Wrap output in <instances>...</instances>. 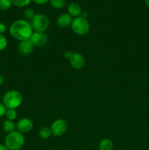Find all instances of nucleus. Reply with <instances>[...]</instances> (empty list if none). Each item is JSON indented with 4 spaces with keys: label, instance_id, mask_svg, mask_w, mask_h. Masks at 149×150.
Listing matches in <instances>:
<instances>
[{
    "label": "nucleus",
    "instance_id": "obj_20",
    "mask_svg": "<svg viewBox=\"0 0 149 150\" xmlns=\"http://www.w3.org/2000/svg\"><path fill=\"white\" fill-rule=\"evenodd\" d=\"M23 16H24L26 20H32L34 16H35V13L32 9L31 8H27L24 10V13H23Z\"/></svg>",
    "mask_w": 149,
    "mask_h": 150
},
{
    "label": "nucleus",
    "instance_id": "obj_21",
    "mask_svg": "<svg viewBox=\"0 0 149 150\" xmlns=\"http://www.w3.org/2000/svg\"><path fill=\"white\" fill-rule=\"evenodd\" d=\"M7 39L6 37L3 35H0V51H3L5 49L7 46Z\"/></svg>",
    "mask_w": 149,
    "mask_h": 150
},
{
    "label": "nucleus",
    "instance_id": "obj_3",
    "mask_svg": "<svg viewBox=\"0 0 149 150\" xmlns=\"http://www.w3.org/2000/svg\"><path fill=\"white\" fill-rule=\"evenodd\" d=\"M25 143V138L23 133L18 130L7 133L4 139V144L9 150H20Z\"/></svg>",
    "mask_w": 149,
    "mask_h": 150
},
{
    "label": "nucleus",
    "instance_id": "obj_6",
    "mask_svg": "<svg viewBox=\"0 0 149 150\" xmlns=\"http://www.w3.org/2000/svg\"><path fill=\"white\" fill-rule=\"evenodd\" d=\"M64 57L69 59L70 65L75 70H80L84 67L86 60L84 57L80 53L67 51L64 53Z\"/></svg>",
    "mask_w": 149,
    "mask_h": 150
},
{
    "label": "nucleus",
    "instance_id": "obj_12",
    "mask_svg": "<svg viewBox=\"0 0 149 150\" xmlns=\"http://www.w3.org/2000/svg\"><path fill=\"white\" fill-rule=\"evenodd\" d=\"M67 13L72 17H79L82 13L81 7L78 3L71 2L67 7Z\"/></svg>",
    "mask_w": 149,
    "mask_h": 150
},
{
    "label": "nucleus",
    "instance_id": "obj_9",
    "mask_svg": "<svg viewBox=\"0 0 149 150\" xmlns=\"http://www.w3.org/2000/svg\"><path fill=\"white\" fill-rule=\"evenodd\" d=\"M34 123L30 119H20L16 123V129L21 133H27L33 129Z\"/></svg>",
    "mask_w": 149,
    "mask_h": 150
},
{
    "label": "nucleus",
    "instance_id": "obj_15",
    "mask_svg": "<svg viewBox=\"0 0 149 150\" xmlns=\"http://www.w3.org/2000/svg\"><path fill=\"white\" fill-rule=\"evenodd\" d=\"M52 135L51 128L48 127H43L39 130V136L42 139H48Z\"/></svg>",
    "mask_w": 149,
    "mask_h": 150
},
{
    "label": "nucleus",
    "instance_id": "obj_22",
    "mask_svg": "<svg viewBox=\"0 0 149 150\" xmlns=\"http://www.w3.org/2000/svg\"><path fill=\"white\" fill-rule=\"evenodd\" d=\"M7 110V108L4 106V104L2 103H0V118L5 115Z\"/></svg>",
    "mask_w": 149,
    "mask_h": 150
},
{
    "label": "nucleus",
    "instance_id": "obj_27",
    "mask_svg": "<svg viewBox=\"0 0 149 150\" xmlns=\"http://www.w3.org/2000/svg\"><path fill=\"white\" fill-rule=\"evenodd\" d=\"M145 4L149 7V0H145Z\"/></svg>",
    "mask_w": 149,
    "mask_h": 150
},
{
    "label": "nucleus",
    "instance_id": "obj_10",
    "mask_svg": "<svg viewBox=\"0 0 149 150\" xmlns=\"http://www.w3.org/2000/svg\"><path fill=\"white\" fill-rule=\"evenodd\" d=\"M18 51L23 55H29L34 51V45L30 40L20 41L18 45Z\"/></svg>",
    "mask_w": 149,
    "mask_h": 150
},
{
    "label": "nucleus",
    "instance_id": "obj_23",
    "mask_svg": "<svg viewBox=\"0 0 149 150\" xmlns=\"http://www.w3.org/2000/svg\"><path fill=\"white\" fill-rule=\"evenodd\" d=\"M7 30L6 25L3 22H0V35H3Z\"/></svg>",
    "mask_w": 149,
    "mask_h": 150
},
{
    "label": "nucleus",
    "instance_id": "obj_24",
    "mask_svg": "<svg viewBox=\"0 0 149 150\" xmlns=\"http://www.w3.org/2000/svg\"><path fill=\"white\" fill-rule=\"evenodd\" d=\"M32 1H33L34 3L38 4V5H43V4L48 3L49 0H32Z\"/></svg>",
    "mask_w": 149,
    "mask_h": 150
},
{
    "label": "nucleus",
    "instance_id": "obj_14",
    "mask_svg": "<svg viewBox=\"0 0 149 150\" xmlns=\"http://www.w3.org/2000/svg\"><path fill=\"white\" fill-rule=\"evenodd\" d=\"M16 128V125L11 120H5L2 124V129L5 133H10L15 131Z\"/></svg>",
    "mask_w": 149,
    "mask_h": 150
},
{
    "label": "nucleus",
    "instance_id": "obj_7",
    "mask_svg": "<svg viewBox=\"0 0 149 150\" xmlns=\"http://www.w3.org/2000/svg\"><path fill=\"white\" fill-rule=\"evenodd\" d=\"M50 128H51L52 135L56 137H60L65 134L67 132V124L65 120L62 119H58L52 123Z\"/></svg>",
    "mask_w": 149,
    "mask_h": 150
},
{
    "label": "nucleus",
    "instance_id": "obj_1",
    "mask_svg": "<svg viewBox=\"0 0 149 150\" xmlns=\"http://www.w3.org/2000/svg\"><path fill=\"white\" fill-rule=\"evenodd\" d=\"M10 33L16 40L23 41L30 39L33 33V29L30 23L27 21L17 20L10 26Z\"/></svg>",
    "mask_w": 149,
    "mask_h": 150
},
{
    "label": "nucleus",
    "instance_id": "obj_8",
    "mask_svg": "<svg viewBox=\"0 0 149 150\" xmlns=\"http://www.w3.org/2000/svg\"><path fill=\"white\" fill-rule=\"evenodd\" d=\"M29 40L33 43L34 46L43 47L48 42V38L44 32H34L32 33Z\"/></svg>",
    "mask_w": 149,
    "mask_h": 150
},
{
    "label": "nucleus",
    "instance_id": "obj_19",
    "mask_svg": "<svg viewBox=\"0 0 149 150\" xmlns=\"http://www.w3.org/2000/svg\"><path fill=\"white\" fill-rule=\"evenodd\" d=\"M32 0H11L12 4L18 7H26L28 4H29Z\"/></svg>",
    "mask_w": 149,
    "mask_h": 150
},
{
    "label": "nucleus",
    "instance_id": "obj_2",
    "mask_svg": "<svg viewBox=\"0 0 149 150\" xmlns=\"http://www.w3.org/2000/svg\"><path fill=\"white\" fill-rule=\"evenodd\" d=\"M23 95L17 90L7 91L2 98V103L7 109H16L23 103Z\"/></svg>",
    "mask_w": 149,
    "mask_h": 150
},
{
    "label": "nucleus",
    "instance_id": "obj_26",
    "mask_svg": "<svg viewBox=\"0 0 149 150\" xmlns=\"http://www.w3.org/2000/svg\"><path fill=\"white\" fill-rule=\"evenodd\" d=\"M4 77H3L2 75L0 74V86H1V85L4 83Z\"/></svg>",
    "mask_w": 149,
    "mask_h": 150
},
{
    "label": "nucleus",
    "instance_id": "obj_4",
    "mask_svg": "<svg viewBox=\"0 0 149 150\" xmlns=\"http://www.w3.org/2000/svg\"><path fill=\"white\" fill-rule=\"evenodd\" d=\"M72 30L79 36H84L89 32L90 30V24L86 18L79 17L74 18L72 20L71 24Z\"/></svg>",
    "mask_w": 149,
    "mask_h": 150
},
{
    "label": "nucleus",
    "instance_id": "obj_11",
    "mask_svg": "<svg viewBox=\"0 0 149 150\" xmlns=\"http://www.w3.org/2000/svg\"><path fill=\"white\" fill-rule=\"evenodd\" d=\"M72 20V17L70 16L68 13H62L57 18L56 23L58 27L64 29V28H67L71 26Z\"/></svg>",
    "mask_w": 149,
    "mask_h": 150
},
{
    "label": "nucleus",
    "instance_id": "obj_25",
    "mask_svg": "<svg viewBox=\"0 0 149 150\" xmlns=\"http://www.w3.org/2000/svg\"><path fill=\"white\" fill-rule=\"evenodd\" d=\"M0 150H9L8 148L5 146V144H0Z\"/></svg>",
    "mask_w": 149,
    "mask_h": 150
},
{
    "label": "nucleus",
    "instance_id": "obj_18",
    "mask_svg": "<svg viewBox=\"0 0 149 150\" xmlns=\"http://www.w3.org/2000/svg\"><path fill=\"white\" fill-rule=\"evenodd\" d=\"M11 0H0V10L3 11L8 10L12 6Z\"/></svg>",
    "mask_w": 149,
    "mask_h": 150
},
{
    "label": "nucleus",
    "instance_id": "obj_16",
    "mask_svg": "<svg viewBox=\"0 0 149 150\" xmlns=\"http://www.w3.org/2000/svg\"><path fill=\"white\" fill-rule=\"evenodd\" d=\"M50 4L53 8L55 9H61L65 6V0H49Z\"/></svg>",
    "mask_w": 149,
    "mask_h": 150
},
{
    "label": "nucleus",
    "instance_id": "obj_17",
    "mask_svg": "<svg viewBox=\"0 0 149 150\" xmlns=\"http://www.w3.org/2000/svg\"><path fill=\"white\" fill-rule=\"evenodd\" d=\"M5 116L7 120L13 121V120L17 118L18 113L15 109H7V111H6Z\"/></svg>",
    "mask_w": 149,
    "mask_h": 150
},
{
    "label": "nucleus",
    "instance_id": "obj_5",
    "mask_svg": "<svg viewBox=\"0 0 149 150\" xmlns=\"http://www.w3.org/2000/svg\"><path fill=\"white\" fill-rule=\"evenodd\" d=\"M30 24L33 31L37 32H45L48 29L50 21L48 18L43 14H35L30 21Z\"/></svg>",
    "mask_w": 149,
    "mask_h": 150
},
{
    "label": "nucleus",
    "instance_id": "obj_13",
    "mask_svg": "<svg viewBox=\"0 0 149 150\" xmlns=\"http://www.w3.org/2000/svg\"><path fill=\"white\" fill-rule=\"evenodd\" d=\"M113 142L110 139H103L99 144V150H113Z\"/></svg>",
    "mask_w": 149,
    "mask_h": 150
}]
</instances>
